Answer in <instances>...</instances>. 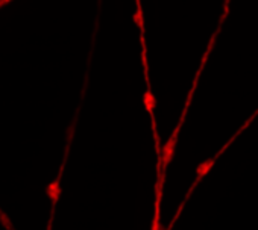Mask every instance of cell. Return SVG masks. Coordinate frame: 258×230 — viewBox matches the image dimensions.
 <instances>
[{
	"label": "cell",
	"instance_id": "cell-1",
	"mask_svg": "<svg viewBox=\"0 0 258 230\" xmlns=\"http://www.w3.org/2000/svg\"><path fill=\"white\" fill-rule=\"evenodd\" d=\"M214 161H216V158H214V159H211L210 162L207 161V162H204V164H201V165L198 167V177H196V182H195V185H196V183H198V182H199V180H201V179L205 176V173H207V171L211 168V165L214 164Z\"/></svg>",
	"mask_w": 258,
	"mask_h": 230
}]
</instances>
